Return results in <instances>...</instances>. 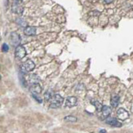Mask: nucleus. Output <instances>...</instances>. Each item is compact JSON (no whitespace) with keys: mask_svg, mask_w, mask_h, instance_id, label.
Listing matches in <instances>:
<instances>
[{"mask_svg":"<svg viewBox=\"0 0 133 133\" xmlns=\"http://www.w3.org/2000/svg\"><path fill=\"white\" fill-rule=\"evenodd\" d=\"M0 40H1V38H0Z\"/></svg>","mask_w":133,"mask_h":133,"instance_id":"25","label":"nucleus"},{"mask_svg":"<svg viewBox=\"0 0 133 133\" xmlns=\"http://www.w3.org/2000/svg\"><path fill=\"white\" fill-rule=\"evenodd\" d=\"M2 50H3V52H7V51L9 50V47H8V45H7V43H3V46H2Z\"/></svg>","mask_w":133,"mask_h":133,"instance_id":"18","label":"nucleus"},{"mask_svg":"<svg viewBox=\"0 0 133 133\" xmlns=\"http://www.w3.org/2000/svg\"><path fill=\"white\" fill-rule=\"evenodd\" d=\"M51 104H50V108H51V109L59 108L64 101V98L59 94L54 95L53 97H51Z\"/></svg>","mask_w":133,"mask_h":133,"instance_id":"1","label":"nucleus"},{"mask_svg":"<svg viewBox=\"0 0 133 133\" xmlns=\"http://www.w3.org/2000/svg\"><path fill=\"white\" fill-rule=\"evenodd\" d=\"M110 103H111V105L113 107V108H116V107L119 105V97L118 95H113L111 97V101H110Z\"/></svg>","mask_w":133,"mask_h":133,"instance_id":"12","label":"nucleus"},{"mask_svg":"<svg viewBox=\"0 0 133 133\" xmlns=\"http://www.w3.org/2000/svg\"><path fill=\"white\" fill-rule=\"evenodd\" d=\"M13 2L15 4H21L22 3V0H13Z\"/></svg>","mask_w":133,"mask_h":133,"instance_id":"21","label":"nucleus"},{"mask_svg":"<svg viewBox=\"0 0 133 133\" xmlns=\"http://www.w3.org/2000/svg\"><path fill=\"white\" fill-rule=\"evenodd\" d=\"M101 112H102V116L104 118H107L111 113V108L107 105H103Z\"/></svg>","mask_w":133,"mask_h":133,"instance_id":"11","label":"nucleus"},{"mask_svg":"<svg viewBox=\"0 0 133 133\" xmlns=\"http://www.w3.org/2000/svg\"><path fill=\"white\" fill-rule=\"evenodd\" d=\"M117 116L121 120H126L129 118V113L126 109L121 108L117 111Z\"/></svg>","mask_w":133,"mask_h":133,"instance_id":"6","label":"nucleus"},{"mask_svg":"<svg viewBox=\"0 0 133 133\" xmlns=\"http://www.w3.org/2000/svg\"><path fill=\"white\" fill-rule=\"evenodd\" d=\"M105 123L107 124L110 125V126H113V127H122V123H119L116 119L114 118H111V117H107L106 119H105Z\"/></svg>","mask_w":133,"mask_h":133,"instance_id":"5","label":"nucleus"},{"mask_svg":"<svg viewBox=\"0 0 133 133\" xmlns=\"http://www.w3.org/2000/svg\"><path fill=\"white\" fill-rule=\"evenodd\" d=\"M15 55H16V58L22 59L25 56V55H26V51H25L24 47L18 46V47H16V51H15Z\"/></svg>","mask_w":133,"mask_h":133,"instance_id":"4","label":"nucleus"},{"mask_svg":"<svg viewBox=\"0 0 133 133\" xmlns=\"http://www.w3.org/2000/svg\"><path fill=\"white\" fill-rule=\"evenodd\" d=\"M34 68H35V65L31 60H27L23 65H21V69L23 70L25 73L32 71Z\"/></svg>","mask_w":133,"mask_h":133,"instance_id":"2","label":"nucleus"},{"mask_svg":"<svg viewBox=\"0 0 133 133\" xmlns=\"http://www.w3.org/2000/svg\"><path fill=\"white\" fill-rule=\"evenodd\" d=\"M65 121H66V122H70V123H75V122H77V120H78V119L76 117H74V116H66L65 118Z\"/></svg>","mask_w":133,"mask_h":133,"instance_id":"14","label":"nucleus"},{"mask_svg":"<svg viewBox=\"0 0 133 133\" xmlns=\"http://www.w3.org/2000/svg\"><path fill=\"white\" fill-rule=\"evenodd\" d=\"M32 96H33V97H34L37 101H38L39 103H42L43 102V100H42V98H40V97H39L38 96H36L35 94H32Z\"/></svg>","mask_w":133,"mask_h":133,"instance_id":"19","label":"nucleus"},{"mask_svg":"<svg viewBox=\"0 0 133 133\" xmlns=\"http://www.w3.org/2000/svg\"><path fill=\"white\" fill-rule=\"evenodd\" d=\"M1 78H2V77H1V75H0V80H1Z\"/></svg>","mask_w":133,"mask_h":133,"instance_id":"24","label":"nucleus"},{"mask_svg":"<svg viewBox=\"0 0 133 133\" xmlns=\"http://www.w3.org/2000/svg\"><path fill=\"white\" fill-rule=\"evenodd\" d=\"M16 23L21 25V26H26V22H25L23 19H21V18H19V19L16 20Z\"/></svg>","mask_w":133,"mask_h":133,"instance_id":"16","label":"nucleus"},{"mask_svg":"<svg viewBox=\"0 0 133 133\" xmlns=\"http://www.w3.org/2000/svg\"><path fill=\"white\" fill-rule=\"evenodd\" d=\"M92 104H93V105L97 108V111H101V109H102V107H103V105L100 103L99 101H93L92 102Z\"/></svg>","mask_w":133,"mask_h":133,"instance_id":"15","label":"nucleus"},{"mask_svg":"<svg viewBox=\"0 0 133 133\" xmlns=\"http://www.w3.org/2000/svg\"><path fill=\"white\" fill-rule=\"evenodd\" d=\"M113 2V0H105V3H107V4H109V3H111Z\"/></svg>","mask_w":133,"mask_h":133,"instance_id":"22","label":"nucleus"},{"mask_svg":"<svg viewBox=\"0 0 133 133\" xmlns=\"http://www.w3.org/2000/svg\"><path fill=\"white\" fill-rule=\"evenodd\" d=\"M101 14L99 12H97V11H92L89 13L90 16H99V15Z\"/></svg>","mask_w":133,"mask_h":133,"instance_id":"20","label":"nucleus"},{"mask_svg":"<svg viewBox=\"0 0 133 133\" xmlns=\"http://www.w3.org/2000/svg\"><path fill=\"white\" fill-rule=\"evenodd\" d=\"M10 42L14 47H18L21 43V37L16 32H12L10 34Z\"/></svg>","mask_w":133,"mask_h":133,"instance_id":"3","label":"nucleus"},{"mask_svg":"<svg viewBox=\"0 0 133 133\" xmlns=\"http://www.w3.org/2000/svg\"><path fill=\"white\" fill-rule=\"evenodd\" d=\"M44 97H45L46 101H49V100H51V97H51V91H47L45 93V95H44Z\"/></svg>","mask_w":133,"mask_h":133,"instance_id":"17","label":"nucleus"},{"mask_svg":"<svg viewBox=\"0 0 133 133\" xmlns=\"http://www.w3.org/2000/svg\"><path fill=\"white\" fill-rule=\"evenodd\" d=\"M101 133H106V131H105V130H101V131H100Z\"/></svg>","mask_w":133,"mask_h":133,"instance_id":"23","label":"nucleus"},{"mask_svg":"<svg viewBox=\"0 0 133 133\" xmlns=\"http://www.w3.org/2000/svg\"><path fill=\"white\" fill-rule=\"evenodd\" d=\"M29 90H30L32 94H40L42 92V87L40 86L39 83H32V85L29 87Z\"/></svg>","mask_w":133,"mask_h":133,"instance_id":"7","label":"nucleus"},{"mask_svg":"<svg viewBox=\"0 0 133 133\" xmlns=\"http://www.w3.org/2000/svg\"><path fill=\"white\" fill-rule=\"evenodd\" d=\"M77 102H78V99L75 97H69L67 99H66V101H65V105L67 107H73L77 105Z\"/></svg>","mask_w":133,"mask_h":133,"instance_id":"8","label":"nucleus"},{"mask_svg":"<svg viewBox=\"0 0 133 133\" xmlns=\"http://www.w3.org/2000/svg\"><path fill=\"white\" fill-rule=\"evenodd\" d=\"M22 125L25 127H30L32 125H33V120L29 117H24L23 118V122H22Z\"/></svg>","mask_w":133,"mask_h":133,"instance_id":"10","label":"nucleus"},{"mask_svg":"<svg viewBox=\"0 0 133 133\" xmlns=\"http://www.w3.org/2000/svg\"><path fill=\"white\" fill-rule=\"evenodd\" d=\"M36 28L34 26H27L24 29V34L27 36H33L36 34Z\"/></svg>","mask_w":133,"mask_h":133,"instance_id":"9","label":"nucleus"},{"mask_svg":"<svg viewBox=\"0 0 133 133\" xmlns=\"http://www.w3.org/2000/svg\"><path fill=\"white\" fill-rule=\"evenodd\" d=\"M12 12L15 13H17V14H21L23 12V7L21 6V4H14L12 5Z\"/></svg>","mask_w":133,"mask_h":133,"instance_id":"13","label":"nucleus"}]
</instances>
